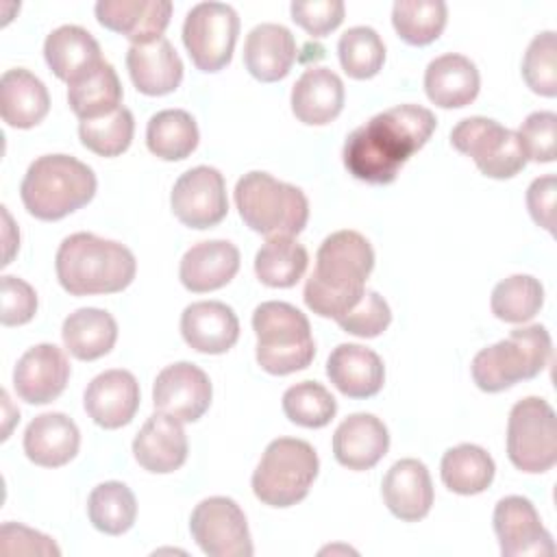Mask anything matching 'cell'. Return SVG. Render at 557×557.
Listing matches in <instances>:
<instances>
[{"label": "cell", "instance_id": "obj_1", "mask_svg": "<svg viewBox=\"0 0 557 557\" xmlns=\"http://www.w3.org/2000/svg\"><path fill=\"white\" fill-rule=\"evenodd\" d=\"M437 120L420 104H396L357 126L344 141L348 174L370 185L396 181L398 170L433 135Z\"/></svg>", "mask_w": 557, "mask_h": 557}, {"label": "cell", "instance_id": "obj_2", "mask_svg": "<svg viewBox=\"0 0 557 557\" xmlns=\"http://www.w3.org/2000/svg\"><path fill=\"white\" fill-rule=\"evenodd\" d=\"M372 268L374 250L361 233H331L315 252V268L302 292L305 305L320 318L339 320L361 300Z\"/></svg>", "mask_w": 557, "mask_h": 557}, {"label": "cell", "instance_id": "obj_3", "mask_svg": "<svg viewBox=\"0 0 557 557\" xmlns=\"http://www.w3.org/2000/svg\"><path fill=\"white\" fill-rule=\"evenodd\" d=\"M54 270L61 287L72 296L115 294L133 283L137 261L124 244L81 231L61 242Z\"/></svg>", "mask_w": 557, "mask_h": 557}, {"label": "cell", "instance_id": "obj_4", "mask_svg": "<svg viewBox=\"0 0 557 557\" xmlns=\"http://www.w3.org/2000/svg\"><path fill=\"white\" fill-rule=\"evenodd\" d=\"M94 170L70 154L37 157L20 185V198L30 215L44 222L61 220L85 207L96 194Z\"/></svg>", "mask_w": 557, "mask_h": 557}, {"label": "cell", "instance_id": "obj_5", "mask_svg": "<svg viewBox=\"0 0 557 557\" xmlns=\"http://www.w3.org/2000/svg\"><path fill=\"white\" fill-rule=\"evenodd\" d=\"M235 205L244 224L265 237H294L309 220V200L305 191L259 170H252L237 181Z\"/></svg>", "mask_w": 557, "mask_h": 557}, {"label": "cell", "instance_id": "obj_6", "mask_svg": "<svg viewBox=\"0 0 557 557\" xmlns=\"http://www.w3.org/2000/svg\"><path fill=\"white\" fill-rule=\"evenodd\" d=\"M257 363L268 374L285 376L305 370L315 357L307 315L283 300H265L252 313Z\"/></svg>", "mask_w": 557, "mask_h": 557}, {"label": "cell", "instance_id": "obj_7", "mask_svg": "<svg viewBox=\"0 0 557 557\" xmlns=\"http://www.w3.org/2000/svg\"><path fill=\"white\" fill-rule=\"evenodd\" d=\"M553 339L546 326L529 324L513 329L509 337L481 348L470 366L472 381L487 394L503 392L518 381L537 376L550 361Z\"/></svg>", "mask_w": 557, "mask_h": 557}, {"label": "cell", "instance_id": "obj_8", "mask_svg": "<svg viewBox=\"0 0 557 557\" xmlns=\"http://www.w3.org/2000/svg\"><path fill=\"white\" fill-rule=\"evenodd\" d=\"M318 470L320 459L309 442L276 437L265 446L252 472V492L263 505L292 507L309 494Z\"/></svg>", "mask_w": 557, "mask_h": 557}, {"label": "cell", "instance_id": "obj_9", "mask_svg": "<svg viewBox=\"0 0 557 557\" xmlns=\"http://www.w3.org/2000/svg\"><path fill=\"white\" fill-rule=\"evenodd\" d=\"M507 457L529 474H540L557 463V416L540 396L518 400L507 418Z\"/></svg>", "mask_w": 557, "mask_h": 557}, {"label": "cell", "instance_id": "obj_10", "mask_svg": "<svg viewBox=\"0 0 557 557\" xmlns=\"http://www.w3.org/2000/svg\"><path fill=\"white\" fill-rule=\"evenodd\" d=\"M450 144L457 152L470 157L479 172L490 178H511L529 161L518 133L483 115L457 122L450 131Z\"/></svg>", "mask_w": 557, "mask_h": 557}, {"label": "cell", "instance_id": "obj_11", "mask_svg": "<svg viewBox=\"0 0 557 557\" xmlns=\"http://www.w3.org/2000/svg\"><path fill=\"white\" fill-rule=\"evenodd\" d=\"M239 35V17L231 4L198 2L183 22V44L200 72L224 70L233 59Z\"/></svg>", "mask_w": 557, "mask_h": 557}, {"label": "cell", "instance_id": "obj_12", "mask_svg": "<svg viewBox=\"0 0 557 557\" xmlns=\"http://www.w3.org/2000/svg\"><path fill=\"white\" fill-rule=\"evenodd\" d=\"M189 531L209 557H250L255 553L246 513L228 496L200 500L191 511Z\"/></svg>", "mask_w": 557, "mask_h": 557}, {"label": "cell", "instance_id": "obj_13", "mask_svg": "<svg viewBox=\"0 0 557 557\" xmlns=\"http://www.w3.org/2000/svg\"><path fill=\"white\" fill-rule=\"evenodd\" d=\"M172 213L189 228H211L228 213L226 183L220 170L196 165L183 172L170 194Z\"/></svg>", "mask_w": 557, "mask_h": 557}, {"label": "cell", "instance_id": "obj_14", "mask_svg": "<svg viewBox=\"0 0 557 557\" xmlns=\"http://www.w3.org/2000/svg\"><path fill=\"white\" fill-rule=\"evenodd\" d=\"M213 387L202 368L189 361L165 366L152 385L154 409L181 422L200 420L211 405Z\"/></svg>", "mask_w": 557, "mask_h": 557}, {"label": "cell", "instance_id": "obj_15", "mask_svg": "<svg viewBox=\"0 0 557 557\" xmlns=\"http://www.w3.org/2000/svg\"><path fill=\"white\" fill-rule=\"evenodd\" d=\"M492 522L503 557L555 555L553 535L544 529L540 513L529 498H500L494 507Z\"/></svg>", "mask_w": 557, "mask_h": 557}, {"label": "cell", "instance_id": "obj_16", "mask_svg": "<svg viewBox=\"0 0 557 557\" xmlns=\"http://www.w3.org/2000/svg\"><path fill=\"white\" fill-rule=\"evenodd\" d=\"M70 361L54 344H37L28 348L15 363L13 387L28 405L52 403L67 385Z\"/></svg>", "mask_w": 557, "mask_h": 557}, {"label": "cell", "instance_id": "obj_17", "mask_svg": "<svg viewBox=\"0 0 557 557\" xmlns=\"http://www.w3.org/2000/svg\"><path fill=\"white\" fill-rule=\"evenodd\" d=\"M141 392L137 379L122 368L104 370L89 381L83 394L87 416L102 429L128 424L139 409Z\"/></svg>", "mask_w": 557, "mask_h": 557}, {"label": "cell", "instance_id": "obj_18", "mask_svg": "<svg viewBox=\"0 0 557 557\" xmlns=\"http://www.w3.org/2000/svg\"><path fill=\"white\" fill-rule=\"evenodd\" d=\"M98 22L124 35L131 46L148 44L163 37L170 17L172 2L170 0H100L94 7Z\"/></svg>", "mask_w": 557, "mask_h": 557}, {"label": "cell", "instance_id": "obj_19", "mask_svg": "<svg viewBox=\"0 0 557 557\" xmlns=\"http://www.w3.org/2000/svg\"><path fill=\"white\" fill-rule=\"evenodd\" d=\"M181 335L198 352L222 355L237 344L239 320L226 302L198 300L181 313Z\"/></svg>", "mask_w": 557, "mask_h": 557}, {"label": "cell", "instance_id": "obj_20", "mask_svg": "<svg viewBox=\"0 0 557 557\" xmlns=\"http://www.w3.org/2000/svg\"><path fill=\"white\" fill-rule=\"evenodd\" d=\"M187 435L183 422L168 413H152L133 440L135 461L154 474H170L187 459Z\"/></svg>", "mask_w": 557, "mask_h": 557}, {"label": "cell", "instance_id": "obj_21", "mask_svg": "<svg viewBox=\"0 0 557 557\" xmlns=\"http://www.w3.org/2000/svg\"><path fill=\"white\" fill-rule=\"evenodd\" d=\"M381 494L387 509L403 522H418L433 505V483L429 468L413 457L398 459L383 476Z\"/></svg>", "mask_w": 557, "mask_h": 557}, {"label": "cell", "instance_id": "obj_22", "mask_svg": "<svg viewBox=\"0 0 557 557\" xmlns=\"http://www.w3.org/2000/svg\"><path fill=\"white\" fill-rule=\"evenodd\" d=\"M389 448V431L372 413H350L333 433V455L348 470L374 468Z\"/></svg>", "mask_w": 557, "mask_h": 557}, {"label": "cell", "instance_id": "obj_23", "mask_svg": "<svg viewBox=\"0 0 557 557\" xmlns=\"http://www.w3.org/2000/svg\"><path fill=\"white\" fill-rule=\"evenodd\" d=\"M239 270V250L226 239H207L194 244L181 259L178 278L185 289L205 294L233 281Z\"/></svg>", "mask_w": 557, "mask_h": 557}, {"label": "cell", "instance_id": "obj_24", "mask_svg": "<svg viewBox=\"0 0 557 557\" xmlns=\"http://www.w3.org/2000/svg\"><path fill=\"white\" fill-rule=\"evenodd\" d=\"M44 57L52 74L67 85L78 83L104 61L96 37L76 24L54 28L44 41Z\"/></svg>", "mask_w": 557, "mask_h": 557}, {"label": "cell", "instance_id": "obj_25", "mask_svg": "<svg viewBox=\"0 0 557 557\" xmlns=\"http://www.w3.org/2000/svg\"><path fill=\"white\" fill-rule=\"evenodd\" d=\"M126 67L135 89L146 96L172 94L183 81V61L165 37L133 44L126 52Z\"/></svg>", "mask_w": 557, "mask_h": 557}, {"label": "cell", "instance_id": "obj_26", "mask_svg": "<svg viewBox=\"0 0 557 557\" xmlns=\"http://www.w3.org/2000/svg\"><path fill=\"white\" fill-rule=\"evenodd\" d=\"M326 376L348 398H370L383 389L385 366L361 344H339L326 359Z\"/></svg>", "mask_w": 557, "mask_h": 557}, {"label": "cell", "instance_id": "obj_27", "mask_svg": "<svg viewBox=\"0 0 557 557\" xmlns=\"http://www.w3.org/2000/svg\"><path fill=\"white\" fill-rule=\"evenodd\" d=\"M81 446V431L76 422L61 413L48 411L30 420L24 431V453L41 468H59L70 463Z\"/></svg>", "mask_w": 557, "mask_h": 557}, {"label": "cell", "instance_id": "obj_28", "mask_svg": "<svg viewBox=\"0 0 557 557\" xmlns=\"http://www.w3.org/2000/svg\"><path fill=\"white\" fill-rule=\"evenodd\" d=\"M296 61V39L283 24H257L244 44V65L261 83L285 78Z\"/></svg>", "mask_w": 557, "mask_h": 557}, {"label": "cell", "instance_id": "obj_29", "mask_svg": "<svg viewBox=\"0 0 557 557\" xmlns=\"http://www.w3.org/2000/svg\"><path fill=\"white\" fill-rule=\"evenodd\" d=\"M479 70L463 54H440L424 70V91L435 107L461 109L479 96Z\"/></svg>", "mask_w": 557, "mask_h": 557}, {"label": "cell", "instance_id": "obj_30", "mask_svg": "<svg viewBox=\"0 0 557 557\" xmlns=\"http://www.w3.org/2000/svg\"><path fill=\"white\" fill-rule=\"evenodd\" d=\"M344 109V83L329 67H309L292 87V113L309 126L333 122Z\"/></svg>", "mask_w": 557, "mask_h": 557}, {"label": "cell", "instance_id": "obj_31", "mask_svg": "<svg viewBox=\"0 0 557 557\" xmlns=\"http://www.w3.org/2000/svg\"><path fill=\"white\" fill-rule=\"evenodd\" d=\"M50 111L46 85L28 70L13 67L0 78V113L13 128H33Z\"/></svg>", "mask_w": 557, "mask_h": 557}, {"label": "cell", "instance_id": "obj_32", "mask_svg": "<svg viewBox=\"0 0 557 557\" xmlns=\"http://www.w3.org/2000/svg\"><path fill=\"white\" fill-rule=\"evenodd\" d=\"M61 337L72 357L81 361H94L111 352L115 346L117 322L104 309L83 307L63 320Z\"/></svg>", "mask_w": 557, "mask_h": 557}, {"label": "cell", "instance_id": "obj_33", "mask_svg": "<svg viewBox=\"0 0 557 557\" xmlns=\"http://www.w3.org/2000/svg\"><path fill=\"white\" fill-rule=\"evenodd\" d=\"M494 459L476 444H459L444 453L440 463L442 483L461 496L485 492L494 481Z\"/></svg>", "mask_w": 557, "mask_h": 557}, {"label": "cell", "instance_id": "obj_34", "mask_svg": "<svg viewBox=\"0 0 557 557\" xmlns=\"http://www.w3.org/2000/svg\"><path fill=\"white\" fill-rule=\"evenodd\" d=\"M122 83L109 61H102L78 83L67 85V104L81 122L113 113L122 107Z\"/></svg>", "mask_w": 557, "mask_h": 557}, {"label": "cell", "instance_id": "obj_35", "mask_svg": "<svg viewBox=\"0 0 557 557\" xmlns=\"http://www.w3.org/2000/svg\"><path fill=\"white\" fill-rule=\"evenodd\" d=\"M198 124L183 109H163L148 120L146 146L163 161H183L198 146Z\"/></svg>", "mask_w": 557, "mask_h": 557}, {"label": "cell", "instance_id": "obj_36", "mask_svg": "<svg viewBox=\"0 0 557 557\" xmlns=\"http://www.w3.org/2000/svg\"><path fill=\"white\" fill-rule=\"evenodd\" d=\"M309 263L307 248L294 237L276 235L268 237L255 255V274L268 287H292L296 285Z\"/></svg>", "mask_w": 557, "mask_h": 557}, {"label": "cell", "instance_id": "obj_37", "mask_svg": "<svg viewBox=\"0 0 557 557\" xmlns=\"http://www.w3.org/2000/svg\"><path fill=\"white\" fill-rule=\"evenodd\" d=\"M89 522L107 535L126 533L137 518V500L122 481H104L96 485L87 500Z\"/></svg>", "mask_w": 557, "mask_h": 557}, {"label": "cell", "instance_id": "obj_38", "mask_svg": "<svg viewBox=\"0 0 557 557\" xmlns=\"http://www.w3.org/2000/svg\"><path fill=\"white\" fill-rule=\"evenodd\" d=\"M448 9L442 0H396L392 24L398 37L409 46L433 44L446 26Z\"/></svg>", "mask_w": 557, "mask_h": 557}, {"label": "cell", "instance_id": "obj_39", "mask_svg": "<svg viewBox=\"0 0 557 557\" xmlns=\"http://www.w3.org/2000/svg\"><path fill=\"white\" fill-rule=\"evenodd\" d=\"M544 305V287L531 274H511L492 289V313L511 324L531 320Z\"/></svg>", "mask_w": 557, "mask_h": 557}, {"label": "cell", "instance_id": "obj_40", "mask_svg": "<svg viewBox=\"0 0 557 557\" xmlns=\"http://www.w3.org/2000/svg\"><path fill=\"white\" fill-rule=\"evenodd\" d=\"M337 57L342 70L357 81L376 76L385 61V44L370 26H352L337 41Z\"/></svg>", "mask_w": 557, "mask_h": 557}, {"label": "cell", "instance_id": "obj_41", "mask_svg": "<svg viewBox=\"0 0 557 557\" xmlns=\"http://www.w3.org/2000/svg\"><path fill=\"white\" fill-rule=\"evenodd\" d=\"M281 405L287 420L305 429L326 426L337 411L333 394L322 383L315 381H300L287 387Z\"/></svg>", "mask_w": 557, "mask_h": 557}, {"label": "cell", "instance_id": "obj_42", "mask_svg": "<svg viewBox=\"0 0 557 557\" xmlns=\"http://www.w3.org/2000/svg\"><path fill=\"white\" fill-rule=\"evenodd\" d=\"M133 133L135 120L126 107L96 120H83L78 124L81 144L100 157H117L126 152L133 141Z\"/></svg>", "mask_w": 557, "mask_h": 557}, {"label": "cell", "instance_id": "obj_43", "mask_svg": "<svg viewBox=\"0 0 557 557\" xmlns=\"http://www.w3.org/2000/svg\"><path fill=\"white\" fill-rule=\"evenodd\" d=\"M522 78L533 94L557 96V35L553 30L537 33L522 59Z\"/></svg>", "mask_w": 557, "mask_h": 557}, {"label": "cell", "instance_id": "obj_44", "mask_svg": "<svg viewBox=\"0 0 557 557\" xmlns=\"http://www.w3.org/2000/svg\"><path fill=\"white\" fill-rule=\"evenodd\" d=\"M346 333L357 335V337H376L381 335L389 322H392V309L387 300L374 292L366 289L361 300L339 320H335Z\"/></svg>", "mask_w": 557, "mask_h": 557}, {"label": "cell", "instance_id": "obj_45", "mask_svg": "<svg viewBox=\"0 0 557 557\" xmlns=\"http://www.w3.org/2000/svg\"><path fill=\"white\" fill-rule=\"evenodd\" d=\"M518 137L527 159L550 163L557 157V115L553 111H533L522 122Z\"/></svg>", "mask_w": 557, "mask_h": 557}, {"label": "cell", "instance_id": "obj_46", "mask_svg": "<svg viewBox=\"0 0 557 557\" xmlns=\"http://www.w3.org/2000/svg\"><path fill=\"white\" fill-rule=\"evenodd\" d=\"M289 11L292 20L302 30H307L313 37H326L342 24L346 7L342 0H294L289 4Z\"/></svg>", "mask_w": 557, "mask_h": 557}, {"label": "cell", "instance_id": "obj_47", "mask_svg": "<svg viewBox=\"0 0 557 557\" xmlns=\"http://www.w3.org/2000/svg\"><path fill=\"white\" fill-rule=\"evenodd\" d=\"M0 553L2 555H44L59 557L61 548L46 533H39L20 522H4L0 527Z\"/></svg>", "mask_w": 557, "mask_h": 557}, {"label": "cell", "instance_id": "obj_48", "mask_svg": "<svg viewBox=\"0 0 557 557\" xmlns=\"http://www.w3.org/2000/svg\"><path fill=\"white\" fill-rule=\"evenodd\" d=\"M37 313V294L20 276H2V311L0 320L4 326H20L33 320Z\"/></svg>", "mask_w": 557, "mask_h": 557}, {"label": "cell", "instance_id": "obj_49", "mask_svg": "<svg viewBox=\"0 0 557 557\" xmlns=\"http://www.w3.org/2000/svg\"><path fill=\"white\" fill-rule=\"evenodd\" d=\"M555 200H557V176H537L527 189V207L533 222L548 233L555 231Z\"/></svg>", "mask_w": 557, "mask_h": 557}, {"label": "cell", "instance_id": "obj_50", "mask_svg": "<svg viewBox=\"0 0 557 557\" xmlns=\"http://www.w3.org/2000/svg\"><path fill=\"white\" fill-rule=\"evenodd\" d=\"M2 218H4V244H7V252H4V261H2V265H9V263H11V257H13V250H15V246H17V244L9 239V231H11L13 222H11V215H9L7 207H2Z\"/></svg>", "mask_w": 557, "mask_h": 557}]
</instances>
